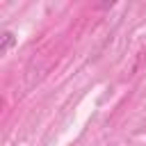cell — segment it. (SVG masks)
Segmentation results:
<instances>
[{
  "instance_id": "obj_1",
  "label": "cell",
  "mask_w": 146,
  "mask_h": 146,
  "mask_svg": "<svg viewBox=\"0 0 146 146\" xmlns=\"http://www.w3.org/2000/svg\"><path fill=\"white\" fill-rule=\"evenodd\" d=\"M11 43H14V34H11V32H5V34H2V43H0V55H5Z\"/></svg>"
}]
</instances>
